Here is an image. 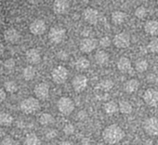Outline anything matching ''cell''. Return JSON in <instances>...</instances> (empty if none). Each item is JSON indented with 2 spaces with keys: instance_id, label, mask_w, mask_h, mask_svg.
I'll return each instance as SVG.
<instances>
[{
  "instance_id": "cell-1",
  "label": "cell",
  "mask_w": 158,
  "mask_h": 145,
  "mask_svg": "<svg viewBox=\"0 0 158 145\" xmlns=\"http://www.w3.org/2000/svg\"><path fill=\"white\" fill-rule=\"evenodd\" d=\"M125 131L122 127L116 124L107 126L102 131V138L108 144L114 145L120 142L125 138Z\"/></svg>"
},
{
  "instance_id": "cell-2",
  "label": "cell",
  "mask_w": 158,
  "mask_h": 145,
  "mask_svg": "<svg viewBox=\"0 0 158 145\" xmlns=\"http://www.w3.org/2000/svg\"><path fill=\"white\" fill-rule=\"evenodd\" d=\"M20 108L25 114H33L40 109V102L36 98L29 97L21 102Z\"/></svg>"
},
{
  "instance_id": "cell-3",
  "label": "cell",
  "mask_w": 158,
  "mask_h": 145,
  "mask_svg": "<svg viewBox=\"0 0 158 145\" xmlns=\"http://www.w3.org/2000/svg\"><path fill=\"white\" fill-rule=\"evenodd\" d=\"M57 107L60 114L64 115H69L74 110V102L69 97H61L57 102Z\"/></svg>"
},
{
  "instance_id": "cell-4",
  "label": "cell",
  "mask_w": 158,
  "mask_h": 145,
  "mask_svg": "<svg viewBox=\"0 0 158 145\" xmlns=\"http://www.w3.org/2000/svg\"><path fill=\"white\" fill-rule=\"evenodd\" d=\"M68 76H69L68 70L61 65L55 67L51 72V78L53 82L56 84H63L67 80Z\"/></svg>"
},
{
  "instance_id": "cell-5",
  "label": "cell",
  "mask_w": 158,
  "mask_h": 145,
  "mask_svg": "<svg viewBox=\"0 0 158 145\" xmlns=\"http://www.w3.org/2000/svg\"><path fill=\"white\" fill-rule=\"evenodd\" d=\"M66 31L60 26L51 27L48 31V39L53 44H59L62 42L65 38Z\"/></svg>"
},
{
  "instance_id": "cell-6",
  "label": "cell",
  "mask_w": 158,
  "mask_h": 145,
  "mask_svg": "<svg viewBox=\"0 0 158 145\" xmlns=\"http://www.w3.org/2000/svg\"><path fill=\"white\" fill-rule=\"evenodd\" d=\"M143 129L146 134L149 136H157L158 135V118L152 116L144 120Z\"/></svg>"
},
{
  "instance_id": "cell-7",
  "label": "cell",
  "mask_w": 158,
  "mask_h": 145,
  "mask_svg": "<svg viewBox=\"0 0 158 145\" xmlns=\"http://www.w3.org/2000/svg\"><path fill=\"white\" fill-rule=\"evenodd\" d=\"M142 99L144 102L150 107L158 106V90L154 89H148L144 91Z\"/></svg>"
},
{
  "instance_id": "cell-8",
  "label": "cell",
  "mask_w": 158,
  "mask_h": 145,
  "mask_svg": "<svg viewBox=\"0 0 158 145\" xmlns=\"http://www.w3.org/2000/svg\"><path fill=\"white\" fill-rule=\"evenodd\" d=\"M113 43L118 48H127L130 45V35L126 32L119 33L114 35Z\"/></svg>"
},
{
  "instance_id": "cell-9",
  "label": "cell",
  "mask_w": 158,
  "mask_h": 145,
  "mask_svg": "<svg viewBox=\"0 0 158 145\" xmlns=\"http://www.w3.org/2000/svg\"><path fill=\"white\" fill-rule=\"evenodd\" d=\"M88 78L84 75H77L72 80V87L74 91L82 92L87 89Z\"/></svg>"
},
{
  "instance_id": "cell-10",
  "label": "cell",
  "mask_w": 158,
  "mask_h": 145,
  "mask_svg": "<svg viewBox=\"0 0 158 145\" xmlns=\"http://www.w3.org/2000/svg\"><path fill=\"white\" fill-rule=\"evenodd\" d=\"M29 30L35 35H41L45 34V32L47 31V24L45 21L41 19H36L31 23L29 26Z\"/></svg>"
},
{
  "instance_id": "cell-11",
  "label": "cell",
  "mask_w": 158,
  "mask_h": 145,
  "mask_svg": "<svg viewBox=\"0 0 158 145\" xmlns=\"http://www.w3.org/2000/svg\"><path fill=\"white\" fill-rule=\"evenodd\" d=\"M34 92L38 101L46 100L48 98V95H49V86L46 82L38 83L37 85H35L34 89Z\"/></svg>"
},
{
  "instance_id": "cell-12",
  "label": "cell",
  "mask_w": 158,
  "mask_h": 145,
  "mask_svg": "<svg viewBox=\"0 0 158 145\" xmlns=\"http://www.w3.org/2000/svg\"><path fill=\"white\" fill-rule=\"evenodd\" d=\"M82 15H83L84 20L90 24H95L99 21V17H100L99 11L96 9L91 8V7L86 8L84 10Z\"/></svg>"
},
{
  "instance_id": "cell-13",
  "label": "cell",
  "mask_w": 158,
  "mask_h": 145,
  "mask_svg": "<svg viewBox=\"0 0 158 145\" xmlns=\"http://www.w3.org/2000/svg\"><path fill=\"white\" fill-rule=\"evenodd\" d=\"M70 2L66 0H57L52 5L53 11L58 15H63L66 14L70 10Z\"/></svg>"
},
{
  "instance_id": "cell-14",
  "label": "cell",
  "mask_w": 158,
  "mask_h": 145,
  "mask_svg": "<svg viewBox=\"0 0 158 145\" xmlns=\"http://www.w3.org/2000/svg\"><path fill=\"white\" fill-rule=\"evenodd\" d=\"M97 47V41L93 38H84L79 43V48L83 53H90Z\"/></svg>"
},
{
  "instance_id": "cell-15",
  "label": "cell",
  "mask_w": 158,
  "mask_h": 145,
  "mask_svg": "<svg viewBox=\"0 0 158 145\" xmlns=\"http://www.w3.org/2000/svg\"><path fill=\"white\" fill-rule=\"evenodd\" d=\"M25 58L30 65H35L41 61V53L36 48H30L26 51Z\"/></svg>"
},
{
  "instance_id": "cell-16",
  "label": "cell",
  "mask_w": 158,
  "mask_h": 145,
  "mask_svg": "<svg viewBox=\"0 0 158 145\" xmlns=\"http://www.w3.org/2000/svg\"><path fill=\"white\" fill-rule=\"evenodd\" d=\"M4 38L8 43L10 44H15L17 43L20 38H21V35L20 32L16 29V28H9L4 32Z\"/></svg>"
},
{
  "instance_id": "cell-17",
  "label": "cell",
  "mask_w": 158,
  "mask_h": 145,
  "mask_svg": "<svg viewBox=\"0 0 158 145\" xmlns=\"http://www.w3.org/2000/svg\"><path fill=\"white\" fill-rule=\"evenodd\" d=\"M144 31L146 34L155 36L158 35V22L155 20H149L144 24Z\"/></svg>"
},
{
  "instance_id": "cell-18",
  "label": "cell",
  "mask_w": 158,
  "mask_h": 145,
  "mask_svg": "<svg viewBox=\"0 0 158 145\" xmlns=\"http://www.w3.org/2000/svg\"><path fill=\"white\" fill-rule=\"evenodd\" d=\"M117 69L121 72H130L131 68H132V64L130 60L127 57H121L119 58V60H117Z\"/></svg>"
},
{
  "instance_id": "cell-19",
  "label": "cell",
  "mask_w": 158,
  "mask_h": 145,
  "mask_svg": "<svg viewBox=\"0 0 158 145\" xmlns=\"http://www.w3.org/2000/svg\"><path fill=\"white\" fill-rule=\"evenodd\" d=\"M139 82L138 79L135 78L129 79L124 84V90L128 94H132L136 92L139 89Z\"/></svg>"
},
{
  "instance_id": "cell-20",
  "label": "cell",
  "mask_w": 158,
  "mask_h": 145,
  "mask_svg": "<svg viewBox=\"0 0 158 145\" xmlns=\"http://www.w3.org/2000/svg\"><path fill=\"white\" fill-rule=\"evenodd\" d=\"M127 18V13L124 12V11H121V10H115V11H114L112 13V16H111L112 22L115 25H120V24L124 23L126 22Z\"/></svg>"
},
{
  "instance_id": "cell-21",
  "label": "cell",
  "mask_w": 158,
  "mask_h": 145,
  "mask_svg": "<svg viewBox=\"0 0 158 145\" xmlns=\"http://www.w3.org/2000/svg\"><path fill=\"white\" fill-rule=\"evenodd\" d=\"M94 59H95V61L97 64L99 65H105L108 63L109 61V54L105 51V50H99L95 56H94Z\"/></svg>"
},
{
  "instance_id": "cell-22",
  "label": "cell",
  "mask_w": 158,
  "mask_h": 145,
  "mask_svg": "<svg viewBox=\"0 0 158 145\" xmlns=\"http://www.w3.org/2000/svg\"><path fill=\"white\" fill-rule=\"evenodd\" d=\"M103 110L108 115H113V114H114L115 113L118 112V104L115 102H113V101L107 102L103 105Z\"/></svg>"
},
{
  "instance_id": "cell-23",
  "label": "cell",
  "mask_w": 158,
  "mask_h": 145,
  "mask_svg": "<svg viewBox=\"0 0 158 145\" xmlns=\"http://www.w3.org/2000/svg\"><path fill=\"white\" fill-rule=\"evenodd\" d=\"M118 111L123 114H129L133 111L131 103L127 101H120L118 103Z\"/></svg>"
},
{
  "instance_id": "cell-24",
  "label": "cell",
  "mask_w": 158,
  "mask_h": 145,
  "mask_svg": "<svg viewBox=\"0 0 158 145\" xmlns=\"http://www.w3.org/2000/svg\"><path fill=\"white\" fill-rule=\"evenodd\" d=\"M35 74H36V71H35V67H33L32 65H28L23 71V77L25 80L30 81V80H33L35 78Z\"/></svg>"
},
{
  "instance_id": "cell-25",
  "label": "cell",
  "mask_w": 158,
  "mask_h": 145,
  "mask_svg": "<svg viewBox=\"0 0 158 145\" xmlns=\"http://www.w3.org/2000/svg\"><path fill=\"white\" fill-rule=\"evenodd\" d=\"M90 65L89 60L86 57H79L75 60V67L79 71H84L87 70Z\"/></svg>"
},
{
  "instance_id": "cell-26",
  "label": "cell",
  "mask_w": 158,
  "mask_h": 145,
  "mask_svg": "<svg viewBox=\"0 0 158 145\" xmlns=\"http://www.w3.org/2000/svg\"><path fill=\"white\" fill-rule=\"evenodd\" d=\"M39 123L44 126H50L54 123L55 119L53 117L52 114H48V113H44L42 114L40 116H39Z\"/></svg>"
},
{
  "instance_id": "cell-27",
  "label": "cell",
  "mask_w": 158,
  "mask_h": 145,
  "mask_svg": "<svg viewBox=\"0 0 158 145\" xmlns=\"http://www.w3.org/2000/svg\"><path fill=\"white\" fill-rule=\"evenodd\" d=\"M13 123V117L10 114L2 112L0 113V125L4 126H9Z\"/></svg>"
},
{
  "instance_id": "cell-28",
  "label": "cell",
  "mask_w": 158,
  "mask_h": 145,
  "mask_svg": "<svg viewBox=\"0 0 158 145\" xmlns=\"http://www.w3.org/2000/svg\"><path fill=\"white\" fill-rule=\"evenodd\" d=\"M24 143L25 145H41V140L35 134L29 133L25 137Z\"/></svg>"
},
{
  "instance_id": "cell-29",
  "label": "cell",
  "mask_w": 158,
  "mask_h": 145,
  "mask_svg": "<svg viewBox=\"0 0 158 145\" xmlns=\"http://www.w3.org/2000/svg\"><path fill=\"white\" fill-rule=\"evenodd\" d=\"M149 63L145 59H139L135 63V69L139 72H144L148 69Z\"/></svg>"
},
{
  "instance_id": "cell-30",
  "label": "cell",
  "mask_w": 158,
  "mask_h": 145,
  "mask_svg": "<svg viewBox=\"0 0 158 145\" xmlns=\"http://www.w3.org/2000/svg\"><path fill=\"white\" fill-rule=\"evenodd\" d=\"M4 89L7 92L9 93H14L18 90V85L15 81L13 80H9L6 81L4 84Z\"/></svg>"
},
{
  "instance_id": "cell-31",
  "label": "cell",
  "mask_w": 158,
  "mask_h": 145,
  "mask_svg": "<svg viewBox=\"0 0 158 145\" xmlns=\"http://www.w3.org/2000/svg\"><path fill=\"white\" fill-rule=\"evenodd\" d=\"M100 88L103 91H109L114 88V82H113V80L109 79V78L103 79L100 82Z\"/></svg>"
},
{
  "instance_id": "cell-32",
  "label": "cell",
  "mask_w": 158,
  "mask_h": 145,
  "mask_svg": "<svg viewBox=\"0 0 158 145\" xmlns=\"http://www.w3.org/2000/svg\"><path fill=\"white\" fill-rule=\"evenodd\" d=\"M147 49L151 53H158V38H152L149 42Z\"/></svg>"
},
{
  "instance_id": "cell-33",
  "label": "cell",
  "mask_w": 158,
  "mask_h": 145,
  "mask_svg": "<svg viewBox=\"0 0 158 145\" xmlns=\"http://www.w3.org/2000/svg\"><path fill=\"white\" fill-rule=\"evenodd\" d=\"M147 10L144 6H139L136 10H135V16L139 19H144L147 16Z\"/></svg>"
},
{
  "instance_id": "cell-34",
  "label": "cell",
  "mask_w": 158,
  "mask_h": 145,
  "mask_svg": "<svg viewBox=\"0 0 158 145\" xmlns=\"http://www.w3.org/2000/svg\"><path fill=\"white\" fill-rule=\"evenodd\" d=\"M3 66H4V69H5L6 71L11 72V71L14 70V68H15V66H16V62H15V60H14L13 59H8V60H6L4 61Z\"/></svg>"
},
{
  "instance_id": "cell-35",
  "label": "cell",
  "mask_w": 158,
  "mask_h": 145,
  "mask_svg": "<svg viewBox=\"0 0 158 145\" xmlns=\"http://www.w3.org/2000/svg\"><path fill=\"white\" fill-rule=\"evenodd\" d=\"M74 132V126L73 124H66L63 127V133L67 136L73 135Z\"/></svg>"
},
{
  "instance_id": "cell-36",
  "label": "cell",
  "mask_w": 158,
  "mask_h": 145,
  "mask_svg": "<svg viewBox=\"0 0 158 145\" xmlns=\"http://www.w3.org/2000/svg\"><path fill=\"white\" fill-rule=\"evenodd\" d=\"M58 135V132L56 129H53V128H50V129H48L45 133V137L48 139H52L54 138H56Z\"/></svg>"
},
{
  "instance_id": "cell-37",
  "label": "cell",
  "mask_w": 158,
  "mask_h": 145,
  "mask_svg": "<svg viewBox=\"0 0 158 145\" xmlns=\"http://www.w3.org/2000/svg\"><path fill=\"white\" fill-rule=\"evenodd\" d=\"M111 44H112V41L108 36H103L100 40V45L102 48H109L111 46Z\"/></svg>"
},
{
  "instance_id": "cell-38",
  "label": "cell",
  "mask_w": 158,
  "mask_h": 145,
  "mask_svg": "<svg viewBox=\"0 0 158 145\" xmlns=\"http://www.w3.org/2000/svg\"><path fill=\"white\" fill-rule=\"evenodd\" d=\"M0 145H15V140L11 137H6L1 140Z\"/></svg>"
},
{
  "instance_id": "cell-39",
  "label": "cell",
  "mask_w": 158,
  "mask_h": 145,
  "mask_svg": "<svg viewBox=\"0 0 158 145\" xmlns=\"http://www.w3.org/2000/svg\"><path fill=\"white\" fill-rule=\"evenodd\" d=\"M6 97H7L6 91L2 89H0V103H2L6 100Z\"/></svg>"
},
{
  "instance_id": "cell-40",
  "label": "cell",
  "mask_w": 158,
  "mask_h": 145,
  "mask_svg": "<svg viewBox=\"0 0 158 145\" xmlns=\"http://www.w3.org/2000/svg\"><path fill=\"white\" fill-rule=\"evenodd\" d=\"M59 145H73V143L72 141H70V140H63Z\"/></svg>"
},
{
  "instance_id": "cell-41",
  "label": "cell",
  "mask_w": 158,
  "mask_h": 145,
  "mask_svg": "<svg viewBox=\"0 0 158 145\" xmlns=\"http://www.w3.org/2000/svg\"><path fill=\"white\" fill-rule=\"evenodd\" d=\"M4 52H5V47H4L3 44L0 43V57H1L4 54Z\"/></svg>"
},
{
  "instance_id": "cell-42",
  "label": "cell",
  "mask_w": 158,
  "mask_h": 145,
  "mask_svg": "<svg viewBox=\"0 0 158 145\" xmlns=\"http://www.w3.org/2000/svg\"><path fill=\"white\" fill-rule=\"evenodd\" d=\"M90 142H89V139H82V145H89Z\"/></svg>"
},
{
  "instance_id": "cell-43",
  "label": "cell",
  "mask_w": 158,
  "mask_h": 145,
  "mask_svg": "<svg viewBox=\"0 0 158 145\" xmlns=\"http://www.w3.org/2000/svg\"><path fill=\"white\" fill-rule=\"evenodd\" d=\"M95 145H105L103 142H98V143H96Z\"/></svg>"
},
{
  "instance_id": "cell-44",
  "label": "cell",
  "mask_w": 158,
  "mask_h": 145,
  "mask_svg": "<svg viewBox=\"0 0 158 145\" xmlns=\"http://www.w3.org/2000/svg\"><path fill=\"white\" fill-rule=\"evenodd\" d=\"M155 145H158V139L156 140V142H155Z\"/></svg>"
},
{
  "instance_id": "cell-45",
  "label": "cell",
  "mask_w": 158,
  "mask_h": 145,
  "mask_svg": "<svg viewBox=\"0 0 158 145\" xmlns=\"http://www.w3.org/2000/svg\"><path fill=\"white\" fill-rule=\"evenodd\" d=\"M157 6H158V1H157Z\"/></svg>"
}]
</instances>
